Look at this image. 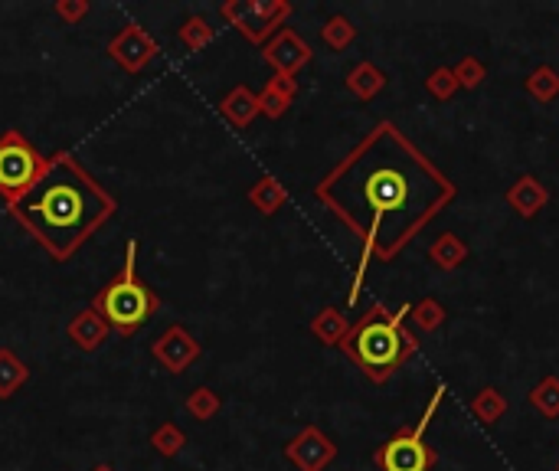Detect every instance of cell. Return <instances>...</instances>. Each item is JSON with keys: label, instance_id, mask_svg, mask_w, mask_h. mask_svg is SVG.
<instances>
[{"label": "cell", "instance_id": "obj_1", "mask_svg": "<svg viewBox=\"0 0 559 471\" xmlns=\"http://www.w3.org/2000/svg\"><path fill=\"white\" fill-rule=\"evenodd\" d=\"M318 197L363 243L360 275L350 292V301H357L370 259L390 262L412 243L455 200V184L393 122H380L318 187Z\"/></svg>", "mask_w": 559, "mask_h": 471}, {"label": "cell", "instance_id": "obj_2", "mask_svg": "<svg viewBox=\"0 0 559 471\" xmlns=\"http://www.w3.org/2000/svg\"><path fill=\"white\" fill-rule=\"evenodd\" d=\"M108 213H112V200L66 154L46 164L36 184L14 200V216L27 223L56 256H69Z\"/></svg>", "mask_w": 559, "mask_h": 471}, {"label": "cell", "instance_id": "obj_3", "mask_svg": "<svg viewBox=\"0 0 559 471\" xmlns=\"http://www.w3.org/2000/svg\"><path fill=\"white\" fill-rule=\"evenodd\" d=\"M409 308L403 305L396 314L386 311V305H373L363 318L347 331L344 347L350 360H357L360 370L373 383H386L393 373L406 364L403 360V324L409 318Z\"/></svg>", "mask_w": 559, "mask_h": 471}, {"label": "cell", "instance_id": "obj_4", "mask_svg": "<svg viewBox=\"0 0 559 471\" xmlns=\"http://www.w3.org/2000/svg\"><path fill=\"white\" fill-rule=\"evenodd\" d=\"M154 305V295L135 275V243H128V265L112 285H105V292L99 295V311L118 331H135L151 318Z\"/></svg>", "mask_w": 559, "mask_h": 471}, {"label": "cell", "instance_id": "obj_5", "mask_svg": "<svg viewBox=\"0 0 559 471\" xmlns=\"http://www.w3.org/2000/svg\"><path fill=\"white\" fill-rule=\"evenodd\" d=\"M442 400H445V386L439 383V386H435L429 406H425L419 426L396 432L393 439H386L380 449H376L373 462L380 465V471H432V465L439 462V455H435L429 445H425L422 436H425V426L432 422V416L439 413Z\"/></svg>", "mask_w": 559, "mask_h": 471}, {"label": "cell", "instance_id": "obj_6", "mask_svg": "<svg viewBox=\"0 0 559 471\" xmlns=\"http://www.w3.org/2000/svg\"><path fill=\"white\" fill-rule=\"evenodd\" d=\"M36 177H40V157L30 144L10 135L0 144V193H7L10 203H14L36 184Z\"/></svg>", "mask_w": 559, "mask_h": 471}, {"label": "cell", "instance_id": "obj_7", "mask_svg": "<svg viewBox=\"0 0 559 471\" xmlns=\"http://www.w3.org/2000/svg\"><path fill=\"white\" fill-rule=\"evenodd\" d=\"M334 455H337V449L331 445V439H324L318 429H305L295 442L288 445V458L301 471H321Z\"/></svg>", "mask_w": 559, "mask_h": 471}, {"label": "cell", "instance_id": "obj_8", "mask_svg": "<svg viewBox=\"0 0 559 471\" xmlns=\"http://www.w3.org/2000/svg\"><path fill=\"white\" fill-rule=\"evenodd\" d=\"M507 203H510V210H514L517 216L530 220V216H537L540 210H546V203H550V190H546L543 180H537L533 174H524V177H517L514 184H510Z\"/></svg>", "mask_w": 559, "mask_h": 471}, {"label": "cell", "instance_id": "obj_9", "mask_svg": "<svg viewBox=\"0 0 559 471\" xmlns=\"http://www.w3.org/2000/svg\"><path fill=\"white\" fill-rule=\"evenodd\" d=\"M465 259H468V243L461 236H455V233H442L429 246V262L435 265V269H442V272L458 269Z\"/></svg>", "mask_w": 559, "mask_h": 471}, {"label": "cell", "instance_id": "obj_10", "mask_svg": "<svg viewBox=\"0 0 559 471\" xmlns=\"http://www.w3.org/2000/svg\"><path fill=\"white\" fill-rule=\"evenodd\" d=\"M524 89H527L530 99H537L540 105H550V102L559 99V72L553 66H537L527 76Z\"/></svg>", "mask_w": 559, "mask_h": 471}, {"label": "cell", "instance_id": "obj_11", "mask_svg": "<svg viewBox=\"0 0 559 471\" xmlns=\"http://www.w3.org/2000/svg\"><path fill=\"white\" fill-rule=\"evenodd\" d=\"M504 413H507V400L494 386H484V390L475 393V400H471V416L484 422V426H494L497 419H504Z\"/></svg>", "mask_w": 559, "mask_h": 471}, {"label": "cell", "instance_id": "obj_12", "mask_svg": "<svg viewBox=\"0 0 559 471\" xmlns=\"http://www.w3.org/2000/svg\"><path fill=\"white\" fill-rule=\"evenodd\" d=\"M383 86H386V76L373 63H360L347 76V89L354 95H360V99H373L376 92H383Z\"/></svg>", "mask_w": 559, "mask_h": 471}, {"label": "cell", "instance_id": "obj_13", "mask_svg": "<svg viewBox=\"0 0 559 471\" xmlns=\"http://www.w3.org/2000/svg\"><path fill=\"white\" fill-rule=\"evenodd\" d=\"M530 406L546 419H559V377H543L530 390Z\"/></svg>", "mask_w": 559, "mask_h": 471}, {"label": "cell", "instance_id": "obj_14", "mask_svg": "<svg viewBox=\"0 0 559 471\" xmlns=\"http://www.w3.org/2000/svg\"><path fill=\"white\" fill-rule=\"evenodd\" d=\"M409 318L416 321V328L419 331H439L442 324H445V318H448V311H445V305L442 301H435V298H422V301H416V305L409 308Z\"/></svg>", "mask_w": 559, "mask_h": 471}, {"label": "cell", "instance_id": "obj_15", "mask_svg": "<svg viewBox=\"0 0 559 471\" xmlns=\"http://www.w3.org/2000/svg\"><path fill=\"white\" fill-rule=\"evenodd\" d=\"M311 331L318 334L324 344H344V337H347V331H350V324L344 321V314H340V311L327 308V311L318 314V318H314Z\"/></svg>", "mask_w": 559, "mask_h": 471}, {"label": "cell", "instance_id": "obj_16", "mask_svg": "<svg viewBox=\"0 0 559 471\" xmlns=\"http://www.w3.org/2000/svg\"><path fill=\"white\" fill-rule=\"evenodd\" d=\"M308 46L298 40V36H291V33H285L282 40H278V46L272 50V59L282 69H298L301 63H308Z\"/></svg>", "mask_w": 559, "mask_h": 471}, {"label": "cell", "instance_id": "obj_17", "mask_svg": "<svg viewBox=\"0 0 559 471\" xmlns=\"http://www.w3.org/2000/svg\"><path fill=\"white\" fill-rule=\"evenodd\" d=\"M425 89H429L432 99L448 102V99H455V92H458L461 86H458L452 66H439V69L429 72V79H425Z\"/></svg>", "mask_w": 559, "mask_h": 471}, {"label": "cell", "instance_id": "obj_18", "mask_svg": "<svg viewBox=\"0 0 559 471\" xmlns=\"http://www.w3.org/2000/svg\"><path fill=\"white\" fill-rule=\"evenodd\" d=\"M452 72H455V79H458V86H461V89H478L481 82L488 79V66H484L478 56H465V59H458V66H455Z\"/></svg>", "mask_w": 559, "mask_h": 471}, {"label": "cell", "instance_id": "obj_19", "mask_svg": "<svg viewBox=\"0 0 559 471\" xmlns=\"http://www.w3.org/2000/svg\"><path fill=\"white\" fill-rule=\"evenodd\" d=\"M354 23H350L347 17H334V20H327V27H324V43L327 46H334V50H344V46L354 43Z\"/></svg>", "mask_w": 559, "mask_h": 471}, {"label": "cell", "instance_id": "obj_20", "mask_svg": "<svg viewBox=\"0 0 559 471\" xmlns=\"http://www.w3.org/2000/svg\"><path fill=\"white\" fill-rule=\"evenodd\" d=\"M99 471H108V468H99Z\"/></svg>", "mask_w": 559, "mask_h": 471}, {"label": "cell", "instance_id": "obj_21", "mask_svg": "<svg viewBox=\"0 0 559 471\" xmlns=\"http://www.w3.org/2000/svg\"><path fill=\"white\" fill-rule=\"evenodd\" d=\"M556 468H559V465H556Z\"/></svg>", "mask_w": 559, "mask_h": 471}]
</instances>
